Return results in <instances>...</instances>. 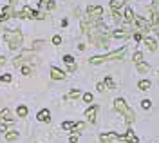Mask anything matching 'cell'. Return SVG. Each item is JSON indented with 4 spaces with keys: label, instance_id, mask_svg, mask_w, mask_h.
Wrapping results in <instances>:
<instances>
[{
    "label": "cell",
    "instance_id": "8d00e7d4",
    "mask_svg": "<svg viewBox=\"0 0 159 143\" xmlns=\"http://www.w3.org/2000/svg\"><path fill=\"white\" fill-rule=\"evenodd\" d=\"M31 67H27V65H24V67H22V74H31Z\"/></svg>",
    "mask_w": 159,
    "mask_h": 143
},
{
    "label": "cell",
    "instance_id": "b9f144b4",
    "mask_svg": "<svg viewBox=\"0 0 159 143\" xmlns=\"http://www.w3.org/2000/svg\"><path fill=\"white\" fill-rule=\"evenodd\" d=\"M78 138H80L78 134H72V136L69 138V141H70V143H76V141H78Z\"/></svg>",
    "mask_w": 159,
    "mask_h": 143
},
{
    "label": "cell",
    "instance_id": "8fae6325",
    "mask_svg": "<svg viewBox=\"0 0 159 143\" xmlns=\"http://www.w3.org/2000/svg\"><path fill=\"white\" fill-rule=\"evenodd\" d=\"M119 140H123V141H127V143H138V136L132 131H129L125 136H119Z\"/></svg>",
    "mask_w": 159,
    "mask_h": 143
},
{
    "label": "cell",
    "instance_id": "74e56055",
    "mask_svg": "<svg viewBox=\"0 0 159 143\" xmlns=\"http://www.w3.org/2000/svg\"><path fill=\"white\" fill-rule=\"evenodd\" d=\"M134 40H136V42L143 40V35H141V33H139V31H138V33H134Z\"/></svg>",
    "mask_w": 159,
    "mask_h": 143
},
{
    "label": "cell",
    "instance_id": "30bf717a",
    "mask_svg": "<svg viewBox=\"0 0 159 143\" xmlns=\"http://www.w3.org/2000/svg\"><path fill=\"white\" fill-rule=\"evenodd\" d=\"M65 76H67V74L63 71H60V69H56V67L51 69V78H52V80H65Z\"/></svg>",
    "mask_w": 159,
    "mask_h": 143
},
{
    "label": "cell",
    "instance_id": "8992f818",
    "mask_svg": "<svg viewBox=\"0 0 159 143\" xmlns=\"http://www.w3.org/2000/svg\"><path fill=\"white\" fill-rule=\"evenodd\" d=\"M134 24L139 27V31H143V33H148L150 27H152V24H150L147 18H143V16H134Z\"/></svg>",
    "mask_w": 159,
    "mask_h": 143
},
{
    "label": "cell",
    "instance_id": "1f68e13d",
    "mask_svg": "<svg viewBox=\"0 0 159 143\" xmlns=\"http://www.w3.org/2000/svg\"><path fill=\"white\" fill-rule=\"evenodd\" d=\"M132 60H134V63H139V62H143V54H141V53H136Z\"/></svg>",
    "mask_w": 159,
    "mask_h": 143
},
{
    "label": "cell",
    "instance_id": "e0dca14e",
    "mask_svg": "<svg viewBox=\"0 0 159 143\" xmlns=\"http://www.w3.org/2000/svg\"><path fill=\"white\" fill-rule=\"evenodd\" d=\"M40 6L45 9H54V0H40Z\"/></svg>",
    "mask_w": 159,
    "mask_h": 143
},
{
    "label": "cell",
    "instance_id": "52a82bcc",
    "mask_svg": "<svg viewBox=\"0 0 159 143\" xmlns=\"http://www.w3.org/2000/svg\"><path fill=\"white\" fill-rule=\"evenodd\" d=\"M116 140H119L118 132H103V134H99V141H103V143H112V141H116Z\"/></svg>",
    "mask_w": 159,
    "mask_h": 143
},
{
    "label": "cell",
    "instance_id": "5b68a950",
    "mask_svg": "<svg viewBox=\"0 0 159 143\" xmlns=\"http://www.w3.org/2000/svg\"><path fill=\"white\" fill-rule=\"evenodd\" d=\"M147 15H148L147 20H148L152 25H159V13H157V9H156V6H148V7H147Z\"/></svg>",
    "mask_w": 159,
    "mask_h": 143
},
{
    "label": "cell",
    "instance_id": "d4e9b609",
    "mask_svg": "<svg viewBox=\"0 0 159 143\" xmlns=\"http://www.w3.org/2000/svg\"><path fill=\"white\" fill-rule=\"evenodd\" d=\"M103 83H105V87H107V89H114V87H116V83H114V80H112L110 76H107Z\"/></svg>",
    "mask_w": 159,
    "mask_h": 143
},
{
    "label": "cell",
    "instance_id": "ab89813d",
    "mask_svg": "<svg viewBox=\"0 0 159 143\" xmlns=\"http://www.w3.org/2000/svg\"><path fill=\"white\" fill-rule=\"evenodd\" d=\"M52 44H54V45H60V44H61V38H60V36H52Z\"/></svg>",
    "mask_w": 159,
    "mask_h": 143
},
{
    "label": "cell",
    "instance_id": "44dd1931",
    "mask_svg": "<svg viewBox=\"0 0 159 143\" xmlns=\"http://www.w3.org/2000/svg\"><path fill=\"white\" fill-rule=\"evenodd\" d=\"M2 13H4V15H7V16H16V15H15V9H13V6H6V7H4V9H2Z\"/></svg>",
    "mask_w": 159,
    "mask_h": 143
},
{
    "label": "cell",
    "instance_id": "2e32d148",
    "mask_svg": "<svg viewBox=\"0 0 159 143\" xmlns=\"http://www.w3.org/2000/svg\"><path fill=\"white\" fill-rule=\"evenodd\" d=\"M123 4H125V0H112L110 2V7H112V11H119L123 7Z\"/></svg>",
    "mask_w": 159,
    "mask_h": 143
},
{
    "label": "cell",
    "instance_id": "3957f363",
    "mask_svg": "<svg viewBox=\"0 0 159 143\" xmlns=\"http://www.w3.org/2000/svg\"><path fill=\"white\" fill-rule=\"evenodd\" d=\"M125 53H127V47H121L119 51H114V53H109V54H105V56H92L90 58V63H103V62H109V60H121L123 56H125Z\"/></svg>",
    "mask_w": 159,
    "mask_h": 143
},
{
    "label": "cell",
    "instance_id": "9a60e30c",
    "mask_svg": "<svg viewBox=\"0 0 159 143\" xmlns=\"http://www.w3.org/2000/svg\"><path fill=\"white\" fill-rule=\"evenodd\" d=\"M36 118H38L40 122H49V120H51V113L47 111V109H43V111H40V113H38Z\"/></svg>",
    "mask_w": 159,
    "mask_h": 143
},
{
    "label": "cell",
    "instance_id": "7c38bea8",
    "mask_svg": "<svg viewBox=\"0 0 159 143\" xmlns=\"http://www.w3.org/2000/svg\"><path fill=\"white\" fill-rule=\"evenodd\" d=\"M16 16H18V18H33V9H29V7H24L20 13H16Z\"/></svg>",
    "mask_w": 159,
    "mask_h": 143
},
{
    "label": "cell",
    "instance_id": "484cf974",
    "mask_svg": "<svg viewBox=\"0 0 159 143\" xmlns=\"http://www.w3.org/2000/svg\"><path fill=\"white\" fill-rule=\"evenodd\" d=\"M16 113H18V116H20V118H25L29 111H27V107H24V105H20V107H18V111H16Z\"/></svg>",
    "mask_w": 159,
    "mask_h": 143
},
{
    "label": "cell",
    "instance_id": "9c48e42d",
    "mask_svg": "<svg viewBox=\"0 0 159 143\" xmlns=\"http://www.w3.org/2000/svg\"><path fill=\"white\" fill-rule=\"evenodd\" d=\"M130 35H132V33H130L127 27H125V29H116V31H112V36H114V38H129Z\"/></svg>",
    "mask_w": 159,
    "mask_h": 143
},
{
    "label": "cell",
    "instance_id": "d6a6232c",
    "mask_svg": "<svg viewBox=\"0 0 159 143\" xmlns=\"http://www.w3.org/2000/svg\"><path fill=\"white\" fill-rule=\"evenodd\" d=\"M141 107H143V109H147V111H148L150 107H152V102H150V100H143V102H141Z\"/></svg>",
    "mask_w": 159,
    "mask_h": 143
},
{
    "label": "cell",
    "instance_id": "ac0fdd59",
    "mask_svg": "<svg viewBox=\"0 0 159 143\" xmlns=\"http://www.w3.org/2000/svg\"><path fill=\"white\" fill-rule=\"evenodd\" d=\"M0 120H11V122H13L9 109H2V111H0Z\"/></svg>",
    "mask_w": 159,
    "mask_h": 143
},
{
    "label": "cell",
    "instance_id": "7bdbcfd3",
    "mask_svg": "<svg viewBox=\"0 0 159 143\" xmlns=\"http://www.w3.org/2000/svg\"><path fill=\"white\" fill-rule=\"evenodd\" d=\"M7 18H9V16H7V15H4V13H2V15H0V22H6V20H7Z\"/></svg>",
    "mask_w": 159,
    "mask_h": 143
},
{
    "label": "cell",
    "instance_id": "4fadbf2b",
    "mask_svg": "<svg viewBox=\"0 0 159 143\" xmlns=\"http://www.w3.org/2000/svg\"><path fill=\"white\" fill-rule=\"evenodd\" d=\"M134 16H136V15H134V11L130 9V7H127V9H125V15H123L125 22H127V24H132V22H134Z\"/></svg>",
    "mask_w": 159,
    "mask_h": 143
},
{
    "label": "cell",
    "instance_id": "4dcf8cb0",
    "mask_svg": "<svg viewBox=\"0 0 159 143\" xmlns=\"http://www.w3.org/2000/svg\"><path fill=\"white\" fill-rule=\"evenodd\" d=\"M65 131H72V127H74V123L72 122H63V125H61Z\"/></svg>",
    "mask_w": 159,
    "mask_h": 143
},
{
    "label": "cell",
    "instance_id": "f546056e",
    "mask_svg": "<svg viewBox=\"0 0 159 143\" xmlns=\"http://www.w3.org/2000/svg\"><path fill=\"white\" fill-rule=\"evenodd\" d=\"M13 63H15V65H24V63H25V58H24V56H18V58L13 60Z\"/></svg>",
    "mask_w": 159,
    "mask_h": 143
},
{
    "label": "cell",
    "instance_id": "bcb514c9",
    "mask_svg": "<svg viewBox=\"0 0 159 143\" xmlns=\"http://www.w3.org/2000/svg\"><path fill=\"white\" fill-rule=\"evenodd\" d=\"M157 35H159V31H157Z\"/></svg>",
    "mask_w": 159,
    "mask_h": 143
},
{
    "label": "cell",
    "instance_id": "7402d4cb",
    "mask_svg": "<svg viewBox=\"0 0 159 143\" xmlns=\"http://www.w3.org/2000/svg\"><path fill=\"white\" fill-rule=\"evenodd\" d=\"M6 140H7V141H16V140H18V132H15V131L6 132Z\"/></svg>",
    "mask_w": 159,
    "mask_h": 143
},
{
    "label": "cell",
    "instance_id": "277c9868",
    "mask_svg": "<svg viewBox=\"0 0 159 143\" xmlns=\"http://www.w3.org/2000/svg\"><path fill=\"white\" fill-rule=\"evenodd\" d=\"M87 16L94 22L101 20V16H103V7H101V6H89V7H87Z\"/></svg>",
    "mask_w": 159,
    "mask_h": 143
},
{
    "label": "cell",
    "instance_id": "83f0119b",
    "mask_svg": "<svg viewBox=\"0 0 159 143\" xmlns=\"http://www.w3.org/2000/svg\"><path fill=\"white\" fill-rule=\"evenodd\" d=\"M43 45H45V44H43L42 40H36L34 44H33V51H38V49H42V47H43Z\"/></svg>",
    "mask_w": 159,
    "mask_h": 143
},
{
    "label": "cell",
    "instance_id": "836d02e7",
    "mask_svg": "<svg viewBox=\"0 0 159 143\" xmlns=\"http://www.w3.org/2000/svg\"><path fill=\"white\" fill-rule=\"evenodd\" d=\"M0 80H2L4 83H9L11 82V74H2V76H0Z\"/></svg>",
    "mask_w": 159,
    "mask_h": 143
},
{
    "label": "cell",
    "instance_id": "60d3db41",
    "mask_svg": "<svg viewBox=\"0 0 159 143\" xmlns=\"http://www.w3.org/2000/svg\"><path fill=\"white\" fill-rule=\"evenodd\" d=\"M96 89H98L99 92H103L105 89H107V87H105V83H98V85H96Z\"/></svg>",
    "mask_w": 159,
    "mask_h": 143
},
{
    "label": "cell",
    "instance_id": "d590c367",
    "mask_svg": "<svg viewBox=\"0 0 159 143\" xmlns=\"http://www.w3.org/2000/svg\"><path fill=\"white\" fill-rule=\"evenodd\" d=\"M83 100H85L87 103H90L92 102V94H90V92H85V94H83Z\"/></svg>",
    "mask_w": 159,
    "mask_h": 143
},
{
    "label": "cell",
    "instance_id": "603a6c76",
    "mask_svg": "<svg viewBox=\"0 0 159 143\" xmlns=\"http://www.w3.org/2000/svg\"><path fill=\"white\" fill-rule=\"evenodd\" d=\"M80 96H81V92H80V91H76V89H74V91H70L69 94L65 96V100H76V98H80Z\"/></svg>",
    "mask_w": 159,
    "mask_h": 143
},
{
    "label": "cell",
    "instance_id": "f6af8a7d",
    "mask_svg": "<svg viewBox=\"0 0 159 143\" xmlns=\"http://www.w3.org/2000/svg\"><path fill=\"white\" fill-rule=\"evenodd\" d=\"M156 2H159V0H156Z\"/></svg>",
    "mask_w": 159,
    "mask_h": 143
},
{
    "label": "cell",
    "instance_id": "6da1fadb",
    "mask_svg": "<svg viewBox=\"0 0 159 143\" xmlns=\"http://www.w3.org/2000/svg\"><path fill=\"white\" fill-rule=\"evenodd\" d=\"M114 109L125 116V120H127V123H129V125H132V123L136 122V114H134V111H132L129 105H127V102H125L123 98L114 100Z\"/></svg>",
    "mask_w": 159,
    "mask_h": 143
},
{
    "label": "cell",
    "instance_id": "d6986e66",
    "mask_svg": "<svg viewBox=\"0 0 159 143\" xmlns=\"http://www.w3.org/2000/svg\"><path fill=\"white\" fill-rule=\"evenodd\" d=\"M150 85H152V83H150L148 80H141V82L138 83L139 91H148V89H150Z\"/></svg>",
    "mask_w": 159,
    "mask_h": 143
},
{
    "label": "cell",
    "instance_id": "f35d334b",
    "mask_svg": "<svg viewBox=\"0 0 159 143\" xmlns=\"http://www.w3.org/2000/svg\"><path fill=\"white\" fill-rule=\"evenodd\" d=\"M67 69H69V72H74L76 71V63H67Z\"/></svg>",
    "mask_w": 159,
    "mask_h": 143
},
{
    "label": "cell",
    "instance_id": "7a4b0ae2",
    "mask_svg": "<svg viewBox=\"0 0 159 143\" xmlns=\"http://www.w3.org/2000/svg\"><path fill=\"white\" fill-rule=\"evenodd\" d=\"M4 38H6V42H7L9 49H18L20 45H22V42H24V35H22V31H20V29L6 31Z\"/></svg>",
    "mask_w": 159,
    "mask_h": 143
},
{
    "label": "cell",
    "instance_id": "ba28073f",
    "mask_svg": "<svg viewBox=\"0 0 159 143\" xmlns=\"http://www.w3.org/2000/svg\"><path fill=\"white\" fill-rule=\"evenodd\" d=\"M96 114H98V105H92V107H89V109L85 111V118H87L90 123H94L96 122Z\"/></svg>",
    "mask_w": 159,
    "mask_h": 143
},
{
    "label": "cell",
    "instance_id": "ffe728a7",
    "mask_svg": "<svg viewBox=\"0 0 159 143\" xmlns=\"http://www.w3.org/2000/svg\"><path fill=\"white\" fill-rule=\"evenodd\" d=\"M136 65H138V71L139 72H150V65H148V63L139 62V63H136Z\"/></svg>",
    "mask_w": 159,
    "mask_h": 143
},
{
    "label": "cell",
    "instance_id": "5bb4252c",
    "mask_svg": "<svg viewBox=\"0 0 159 143\" xmlns=\"http://www.w3.org/2000/svg\"><path fill=\"white\" fill-rule=\"evenodd\" d=\"M145 45H147V47H148L150 51H156V49H157V42L156 40H152V38H148V36H145Z\"/></svg>",
    "mask_w": 159,
    "mask_h": 143
},
{
    "label": "cell",
    "instance_id": "ee69618b",
    "mask_svg": "<svg viewBox=\"0 0 159 143\" xmlns=\"http://www.w3.org/2000/svg\"><path fill=\"white\" fill-rule=\"evenodd\" d=\"M6 60H7L6 56H0V65H4V63H6Z\"/></svg>",
    "mask_w": 159,
    "mask_h": 143
},
{
    "label": "cell",
    "instance_id": "e575fe53",
    "mask_svg": "<svg viewBox=\"0 0 159 143\" xmlns=\"http://www.w3.org/2000/svg\"><path fill=\"white\" fill-rule=\"evenodd\" d=\"M63 62H65V63H74V58H72L70 54H65V56H63Z\"/></svg>",
    "mask_w": 159,
    "mask_h": 143
},
{
    "label": "cell",
    "instance_id": "4316f807",
    "mask_svg": "<svg viewBox=\"0 0 159 143\" xmlns=\"http://www.w3.org/2000/svg\"><path fill=\"white\" fill-rule=\"evenodd\" d=\"M83 129H85V123H83V122L74 123V127H72V131H74V132H80V131H83Z\"/></svg>",
    "mask_w": 159,
    "mask_h": 143
},
{
    "label": "cell",
    "instance_id": "cb8c5ba5",
    "mask_svg": "<svg viewBox=\"0 0 159 143\" xmlns=\"http://www.w3.org/2000/svg\"><path fill=\"white\" fill-rule=\"evenodd\" d=\"M9 123H13V122L11 120H4V122L0 120V132H7V125Z\"/></svg>",
    "mask_w": 159,
    "mask_h": 143
},
{
    "label": "cell",
    "instance_id": "f1b7e54d",
    "mask_svg": "<svg viewBox=\"0 0 159 143\" xmlns=\"http://www.w3.org/2000/svg\"><path fill=\"white\" fill-rule=\"evenodd\" d=\"M112 16H114V22H116V24H119V22L123 20V15H119V11H114Z\"/></svg>",
    "mask_w": 159,
    "mask_h": 143
}]
</instances>
